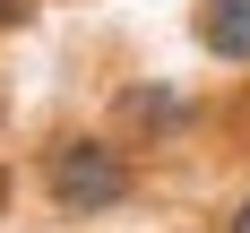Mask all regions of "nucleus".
Here are the masks:
<instances>
[{"mask_svg": "<svg viewBox=\"0 0 250 233\" xmlns=\"http://www.w3.org/2000/svg\"><path fill=\"white\" fill-rule=\"evenodd\" d=\"M43 199L61 216H112V207L138 199V164L112 138H61L43 155Z\"/></svg>", "mask_w": 250, "mask_h": 233, "instance_id": "obj_1", "label": "nucleus"}, {"mask_svg": "<svg viewBox=\"0 0 250 233\" xmlns=\"http://www.w3.org/2000/svg\"><path fill=\"white\" fill-rule=\"evenodd\" d=\"M190 35H199V52H216V61L250 69V0H199Z\"/></svg>", "mask_w": 250, "mask_h": 233, "instance_id": "obj_2", "label": "nucleus"}, {"mask_svg": "<svg viewBox=\"0 0 250 233\" xmlns=\"http://www.w3.org/2000/svg\"><path fill=\"white\" fill-rule=\"evenodd\" d=\"M18 18H26V0H0V26H18Z\"/></svg>", "mask_w": 250, "mask_h": 233, "instance_id": "obj_3", "label": "nucleus"}, {"mask_svg": "<svg viewBox=\"0 0 250 233\" xmlns=\"http://www.w3.org/2000/svg\"><path fill=\"white\" fill-rule=\"evenodd\" d=\"M225 233H250V199H242V207H233V225H225Z\"/></svg>", "mask_w": 250, "mask_h": 233, "instance_id": "obj_4", "label": "nucleus"}]
</instances>
